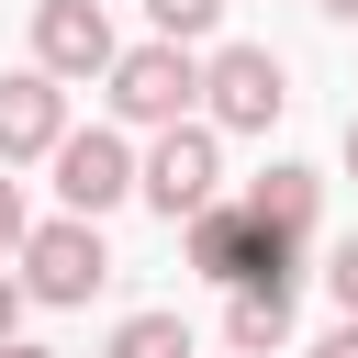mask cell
Segmentation results:
<instances>
[{
	"instance_id": "1",
	"label": "cell",
	"mask_w": 358,
	"mask_h": 358,
	"mask_svg": "<svg viewBox=\"0 0 358 358\" xmlns=\"http://www.w3.org/2000/svg\"><path fill=\"white\" fill-rule=\"evenodd\" d=\"M302 246H313V235L268 224V213H257L246 190L179 224V257H190L201 280H224V291H291V280H302Z\"/></svg>"
},
{
	"instance_id": "2",
	"label": "cell",
	"mask_w": 358,
	"mask_h": 358,
	"mask_svg": "<svg viewBox=\"0 0 358 358\" xmlns=\"http://www.w3.org/2000/svg\"><path fill=\"white\" fill-rule=\"evenodd\" d=\"M101 90H112V123L168 134V123H190V101H201V56L145 34V45H123V56H112V78H101Z\"/></svg>"
},
{
	"instance_id": "3",
	"label": "cell",
	"mask_w": 358,
	"mask_h": 358,
	"mask_svg": "<svg viewBox=\"0 0 358 358\" xmlns=\"http://www.w3.org/2000/svg\"><path fill=\"white\" fill-rule=\"evenodd\" d=\"M291 112V67L268 45H213L201 56V123L213 134H268Z\"/></svg>"
},
{
	"instance_id": "4",
	"label": "cell",
	"mask_w": 358,
	"mask_h": 358,
	"mask_svg": "<svg viewBox=\"0 0 358 358\" xmlns=\"http://www.w3.org/2000/svg\"><path fill=\"white\" fill-rule=\"evenodd\" d=\"M134 190H145L168 224L213 213V201H224V134H213V123H168V134L134 157Z\"/></svg>"
},
{
	"instance_id": "5",
	"label": "cell",
	"mask_w": 358,
	"mask_h": 358,
	"mask_svg": "<svg viewBox=\"0 0 358 358\" xmlns=\"http://www.w3.org/2000/svg\"><path fill=\"white\" fill-rule=\"evenodd\" d=\"M101 280H112V246H101V224H90V213H56V224H34V235H22V302L78 313Z\"/></svg>"
},
{
	"instance_id": "6",
	"label": "cell",
	"mask_w": 358,
	"mask_h": 358,
	"mask_svg": "<svg viewBox=\"0 0 358 358\" xmlns=\"http://www.w3.org/2000/svg\"><path fill=\"white\" fill-rule=\"evenodd\" d=\"M45 168H56V201L90 213V224H101L112 201H134V145H123V123H90V134L67 123V145H56Z\"/></svg>"
},
{
	"instance_id": "7",
	"label": "cell",
	"mask_w": 358,
	"mask_h": 358,
	"mask_svg": "<svg viewBox=\"0 0 358 358\" xmlns=\"http://www.w3.org/2000/svg\"><path fill=\"white\" fill-rule=\"evenodd\" d=\"M112 11L101 0H34V67L45 78H112Z\"/></svg>"
},
{
	"instance_id": "8",
	"label": "cell",
	"mask_w": 358,
	"mask_h": 358,
	"mask_svg": "<svg viewBox=\"0 0 358 358\" xmlns=\"http://www.w3.org/2000/svg\"><path fill=\"white\" fill-rule=\"evenodd\" d=\"M56 145H67V78L11 67V78H0V168H34V157H56Z\"/></svg>"
},
{
	"instance_id": "9",
	"label": "cell",
	"mask_w": 358,
	"mask_h": 358,
	"mask_svg": "<svg viewBox=\"0 0 358 358\" xmlns=\"http://www.w3.org/2000/svg\"><path fill=\"white\" fill-rule=\"evenodd\" d=\"M291 347V291H235L224 302V358H268Z\"/></svg>"
},
{
	"instance_id": "10",
	"label": "cell",
	"mask_w": 358,
	"mask_h": 358,
	"mask_svg": "<svg viewBox=\"0 0 358 358\" xmlns=\"http://www.w3.org/2000/svg\"><path fill=\"white\" fill-rule=\"evenodd\" d=\"M246 201H257V213H268V224H291V235H313V201H324V179H313V168H291V157H280V168H268V179H257V190H246Z\"/></svg>"
},
{
	"instance_id": "11",
	"label": "cell",
	"mask_w": 358,
	"mask_h": 358,
	"mask_svg": "<svg viewBox=\"0 0 358 358\" xmlns=\"http://www.w3.org/2000/svg\"><path fill=\"white\" fill-rule=\"evenodd\" d=\"M101 358H201V347H190L179 313H123V324L101 336Z\"/></svg>"
},
{
	"instance_id": "12",
	"label": "cell",
	"mask_w": 358,
	"mask_h": 358,
	"mask_svg": "<svg viewBox=\"0 0 358 358\" xmlns=\"http://www.w3.org/2000/svg\"><path fill=\"white\" fill-rule=\"evenodd\" d=\"M145 22H157V45H201L224 22V0H145Z\"/></svg>"
},
{
	"instance_id": "13",
	"label": "cell",
	"mask_w": 358,
	"mask_h": 358,
	"mask_svg": "<svg viewBox=\"0 0 358 358\" xmlns=\"http://www.w3.org/2000/svg\"><path fill=\"white\" fill-rule=\"evenodd\" d=\"M22 235H34V213H22V179L0 168V257H22Z\"/></svg>"
},
{
	"instance_id": "14",
	"label": "cell",
	"mask_w": 358,
	"mask_h": 358,
	"mask_svg": "<svg viewBox=\"0 0 358 358\" xmlns=\"http://www.w3.org/2000/svg\"><path fill=\"white\" fill-rule=\"evenodd\" d=\"M324 291H336V302H347V324H358V235H347V246L324 257Z\"/></svg>"
},
{
	"instance_id": "15",
	"label": "cell",
	"mask_w": 358,
	"mask_h": 358,
	"mask_svg": "<svg viewBox=\"0 0 358 358\" xmlns=\"http://www.w3.org/2000/svg\"><path fill=\"white\" fill-rule=\"evenodd\" d=\"M11 336H22V280L0 268V347H11Z\"/></svg>"
},
{
	"instance_id": "16",
	"label": "cell",
	"mask_w": 358,
	"mask_h": 358,
	"mask_svg": "<svg viewBox=\"0 0 358 358\" xmlns=\"http://www.w3.org/2000/svg\"><path fill=\"white\" fill-rule=\"evenodd\" d=\"M313 358H358V324H336V336H313Z\"/></svg>"
},
{
	"instance_id": "17",
	"label": "cell",
	"mask_w": 358,
	"mask_h": 358,
	"mask_svg": "<svg viewBox=\"0 0 358 358\" xmlns=\"http://www.w3.org/2000/svg\"><path fill=\"white\" fill-rule=\"evenodd\" d=\"M0 358H56V347H34V336H11V347H0Z\"/></svg>"
},
{
	"instance_id": "18",
	"label": "cell",
	"mask_w": 358,
	"mask_h": 358,
	"mask_svg": "<svg viewBox=\"0 0 358 358\" xmlns=\"http://www.w3.org/2000/svg\"><path fill=\"white\" fill-rule=\"evenodd\" d=\"M313 11H324V22H358V0H313Z\"/></svg>"
},
{
	"instance_id": "19",
	"label": "cell",
	"mask_w": 358,
	"mask_h": 358,
	"mask_svg": "<svg viewBox=\"0 0 358 358\" xmlns=\"http://www.w3.org/2000/svg\"><path fill=\"white\" fill-rule=\"evenodd\" d=\"M347 179H358V112H347Z\"/></svg>"
}]
</instances>
